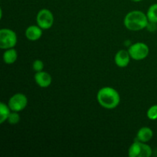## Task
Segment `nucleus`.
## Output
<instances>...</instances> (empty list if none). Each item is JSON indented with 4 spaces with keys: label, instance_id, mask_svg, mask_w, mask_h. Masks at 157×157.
Here are the masks:
<instances>
[{
    "label": "nucleus",
    "instance_id": "nucleus-1",
    "mask_svg": "<svg viewBox=\"0 0 157 157\" xmlns=\"http://www.w3.org/2000/svg\"><path fill=\"white\" fill-rule=\"evenodd\" d=\"M97 99L101 107L108 110L114 109L119 105L121 97L114 88L104 87L100 89L97 94Z\"/></svg>",
    "mask_w": 157,
    "mask_h": 157
},
{
    "label": "nucleus",
    "instance_id": "nucleus-2",
    "mask_svg": "<svg viewBox=\"0 0 157 157\" xmlns=\"http://www.w3.org/2000/svg\"><path fill=\"white\" fill-rule=\"evenodd\" d=\"M149 23V20L147 18V15H145L141 11H132L124 18V25L128 30L136 31L143 30L147 28Z\"/></svg>",
    "mask_w": 157,
    "mask_h": 157
},
{
    "label": "nucleus",
    "instance_id": "nucleus-3",
    "mask_svg": "<svg viewBox=\"0 0 157 157\" xmlns=\"http://www.w3.org/2000/svg\"><path fill=\"white\" fill-rule=\"evenodd\" d=\"M17 44V35L14 31L9 29L0 30V48L9 49L14 48Z\"/></svg>",
    "mask_w": 157,
    "mask_h": 157
},
{
    "label": "nucleus",
    "instance_id": "nucleus-4",
    "mask_svg": "<svg viewBox=\"0 0 157 157\" xmlns=\"http://www.w3.org/2000/svg\"><path fill=\"white\" fill-rule=\"evenodd\" d=\"M130 157H150L152 155V149L145 143L136 140L129 148Z\"/></svg>",
    "mask_w": 157,
    "mask_h": 157
},
{
    "label": "nucleus",
    "instance_id": "nucleus-5",
    "mask_svg": "<svg viewBox=\"0 0 157 157\" xmlns=\"http://www.w3.org/2000/svg\"><path fill=\"white\" fill-rule=\"evenodd\" d=\"M130 58L136 61L144 60L148 56L150 49L147 44L142 42H137L131 44L128 49Z\"/></svg>",
    "mask_w": 157,
    "mask_h": 157
},
{
    "label": "nucleus",
    "instance_id": "nucleus-6",
    "mask_svg": "<svg viewBox=\"0 0 157 157\" xmlns=\"http://www.w3.org/2000/svg\"><path fill=\"white\" fill-rule=\"evenodd\" d=\"M37 24L43 30L51 29L54 24V16L50 10L47 9H41L37 14Z\"/></svg>",
    "mask_w": 157,
    "mask_h": 157
},
{
    "label": "nucleus",
    "instance_id": "nucleus-7",
    "mask_svg": "<svg viewBox=\"0 0 157 157\" xmlns=\"http://www.w3.org/2000/svg\"><path fill=\"white\" fill-rule=\"evenodd\" d=\"M28 104V99L23 94L18 93L11 97L8 102L9 108L12 111L20 112L24 110Z\"/></svg>",
    "mask_w": 157,
    "mask_h": 157
},
{
    "label": "nucleus",
    "instance_id": "nucleus-8",
    "mask_svg": "<svg viewBox=\"0 0 157 157\" xmlns=\"http://www.w3.org/2000/svg\"><path fill=\"white\" fill-rule=\"evenodd\" d=\"M34 78H35V83L41 87H49L52 81V76L48 72L42 71L36 72Z\"/></svg>",
    "mask_w": 157,
    "mask_h": 157
},
{
    "label": "nucleus",
    "instance_id": "nucleus-9",
    "mask_svg": "<svg viewBox=\"0 0 157 157\" xmlns=\"http://www.w3.org/2000/svg\"><path fill=\"white\" fill-rule=\"evenodd\" d=\"M130 61V55L128 51L120 50L115 55L114 62L119 67H126Z\"/></svg>",
    "mask_w": 157,
    "mask_h": 157
},
{
    "label": "nucleus",
    "instance_id": "nucleus-10",
    "mask_svg": "<svg viewBox=\"0 0 157 157\" xmlns=\"http://www.w3.org/2000/svg\"><path fill=\"white\" fill-rule=\"evenodd\" d=\"M42 29L38 25H31L26 29L25 36L29 41H35L39 39L42 35Z\"/></svg>",
    "mask_w": 157,
    "mask_h": 157
},
{
    "label": "nucleus",
    "instance_id": "nucleus-11",
    "mask_svg": "<svg viewBox=\"0 0 157 157\" xmlns=\"http://www.w3.org/2000/svg\"><path fill=\"white\" fill-rule=\"evenodd\" d=\"M153 132L150 127H144L140 129L136 134V140L143 143H147L153 138Z\"/></svg>",
    "mask_w": 157,
    "mask_h": 157
},
{
    "label": "nucleus",
    "instance_id": "nucleus-12",
    "mask_svg": "<svg viewBox=\"0 0 157 157\" xmlns=\"http://www.w3.org/2000/svg\"><path fill=\"white\" fill-rule=\"evenodd\" d=\"M3 61L6 64H12L16 61L17 58H18V53L15 49L13 48H12L6 49V52L3 54Z\"/></svg>",
    "mask_w": 157,
    "mask_h": 157
},
{
    "label": "nucleus",
    "instance_id": "nucleus-13",
    "mask_svg": "<svg viewBox=\"0 0 157 157\" xmlns=\"http://www.w3.org/2000/svg\"><path fill=\"white\" fill-rule=\"evenodd\" d=\"M11 111L12 110L9 108V105H6L3 102L0 104V124H3L5 121H7Z\"/></svg>",
    "mask_w": 157,
    "mask_h": 157
},
{
    "label": "nucleus",
    "instance_id": "nucleus-14",
    "mask_svg": "<svg viewBox=\"0 0 157 157\" xmlns=\"http://www.w3.org/2000/svg\"><path fill=\"white\" fill-rule=\"evenodd\" d=\"M147 15L149 21L157 23V3L152 5L149 8Z\"/></svg>",
    "mask_w": 157,
    "mask_h": 157
},
{
    "label": "nucleus",
    "instance_id": "nucleus-15",
    "mask_svg": "<svg viewBox=\"0 0 157 157\" xmlns=\"http://www.w3.org/2000/svg\"><path fill=\"white\" fill-rule=\"evenodd\" d=\"M147 117L150 120H152V121L157 120V104L152 106L149 108V110H147Z\"/></svg>",
    "mask_w": 157,
    "mask_h": 157
},
{
    "label": "nucleus",
    "instance_id": "nucleus-16",
    "mask_svg": "<svg viewBox=\"0 0 157 157\" xmlns=\"http://www.w3.org/2000/svg\"><path fill=\"white\" fill-rule=\"evenodd\" d=\"M8 122L10 124H16L20 121V116L18 115V112L12 111L9 114V117L7 119Z\"/></svg>",
    "mask_w": 157,
    "mask_h": 157
},
{
    "label": "nucleus",
    "instance_id": "nucleus-17",
    "mask_svg": "<svg viewBox=\"0 0 157 157\" xmlns=\"http://www.w3.org/2000/svg\"><path fill=\"white\" fill-rule=\"evenodd\" d=\"M32 68H33V70L35 72L41 71H43V68H44V63H43L42 61L39 59L35 60L33 62V64H32Z\"/></svg>",
    "mask_w": 157,
    "mask_h": 157
},
{
    "label": "nucleus",
    "instance_id": "nucleus-18",
    "mask_svg": "<svg viewBox=\"0 0 157 157\" xmlns=\"http://www.w3.org/2000/svg\"><path fill=\"white\" fill-rule=\"evenodd\" d=\"M147 28L148 29L149 31H150V32H153V31H156V29H157L156 23L149 21V23H148V25H147Z\"/></svg>",
    "mask_w": 157,
    "mask_h": 157
},
{
    "label": "nucleus",
    "instance_id": "nucleus-19",
    "mask_svg": "<svg viewBox=\"0 0 157 157\" xmlns=\"http://www.w3.org/2000/svg\"><path fill=\"white\" fill-rule=\"evenodd\" d=\"M131 1L135 2H140V1H142V0H131Z\"/></svg>",
    "mask_w": 157,
    "mask_h": 157
}]
</instances>
